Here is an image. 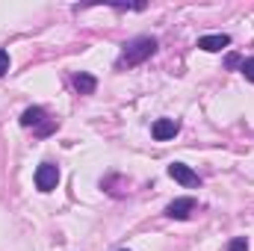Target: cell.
<instances>
[{"instance_id": "cell-1", "label": "cell", "mask_w": 254, "mask_h": 251, "mask_svg": "<svg viewBox=\"0 0 254 251\" xmlns=\"http://www.w3.org/2000/svg\"><path fill=\"white\" fill-rule=\"evenodd\" d=\"M157 54V39L154 36H136V39H130L125 45V51H122V57H119V68H133V65L145 63V60H151Z\"/></svg>"}, {"instance_id": "cell-2", "label": "cell", "mask_w": 254, "mask_h": 251, "mask_svg": "<svg viewBox=\"0 0 254 251\" xmlns=\"http://www.w3.org/2000/svg\"><path fill=\"white\" fill-rule=\"evenodd\" d=\"M57 184H60V169L54 163H42L36 169V189L39 192H54Z\"/></svg>"}, {"instance_id": "cell-3", "label": "cell", "mask_w": 254, "mask_h": 251, "mask_svg": "<svg viewBox=\"0 0 254 251\" xmlns=\"http://www.w3.org/2000/svg\"><path fill=\"white\" fill-rule=\"evenodd\" d=\"M169 178L172 181H178V184H184V187H201V178L192 172L190 166H184V163H172L169 166Z\"/></svg>"}, {"instance_id": "cell-4", "label": "cell", "mask_w": 254, "mask_h": 251, "mask_svg": "<svg viewBox=\"0 0 254 251\" xmlns=\"http://www.w3.org/2000/svg\"><path fill=\"white\" fill-rule=\"evenodd\" d=\"M178 130H181V122H175V119H157L154 127H151V136L157 142H166V139H175Z\"/></svg>"}, {"instance_id": "cell-5", "label": "cell", "mask_w": 254, "mask_h": 251, "mask_svg": "<svg viewBox=\"0 0 254 251\" xmlns=\"http://www.w3.org/2000/svg\"><path fill=\"white\" fill-rule=\"evenodd\" d=\"M192 210H195V198H175V201L166 207V216L184 222V219H190L192 216Z\"/></svg>"}, {"instance_id": "cell-6", "label": "cell", "mask_w": 254, "mask_h": 251, "mask_svg": "<svg viewBox=\"0 0 254 251\" xmlns=\"http://www.w3.org/2000/svg\"><path fill=\"white\" fill-rule=\"evenodd\" d=\"M228 45H231V36H225V33H213V36H201L198 39V48L207 51V54H216V51H222Z\"/></svg>"}, {"instance_id": "cell-7", "label": "cell", "mask_w": 254, "mask_h": 251, "mask_svg": "<svg viewBox=\"0 0 254 251\" xmlns=\"http://www.w3.org/2000/svg\"><path fill=\"white\" fill-rule=\"evenodd\" d=\"M71 83H74V89H77L80 95H95V89H98V80H95L92 74H83V71H80V74H74V80H71Z\"/></svg>"}, {"instance_id": "cell-8", "label": "cell", "mask_w": 254, "mask_h": 251, "mask_svg": "<svg viewBox=\"0 0 254 251\" xmlns=\"http://www.w3.org/2000/svg\"><path fill=\"white\" fill-rule=\"evenodd\" d=\"M45 125V110L42 107H27L21 113V127H42Z\"/></svg>"}, {"instance_id": "cell-9", "label": "cell", "mask_w": 254, "mask_h": 251, "mask_svg": "<svg viewBox=\"0 0 254 251\" xmlns=\"http://www.w3.org/2000/svg\"><path fill=\"white\" fill-rule=\"evenodd\" d=\"M228 251H249V240H246V237L231 240V243H228Z\"/></svg>"}, {"instance_id": "cell-10", "label": "cell", "mask_w": 254, "mask_h": 251, "mask_svg": "<svg viewBox=\"0 0 254 251\" xmlns=\"http://www.w3.org/2000/svg\"><path fill=\"white\" fill-rule=\"evenodd\" d=\"M240 71L246 74V80H252V83H254V57H252V60H243Z\"/></svg>"}, {"instance_id": "cell-11", "label": "cell", "mask_w": 254, "mask_h": 251, "mask_svg": "<svg viewBox=\"0 0 254 251\" xmlns=\"http://www.w3.org/2000/svg\"><path fill=\"white\" fill-rule=\"evenodd\" d=\"M240 65H243V57L240 54H228L225 57V68H240Z\"/></svg>"}, {"instance_id": "cell-12", "label": "cell", "mask_w": 254, "mask_h": 251, "mask_svg": "<svg viewBox=\"0 0 254 251\" xmlns=\"http://www.w3.org/2000/svg\"><path fill=\"white\" fill-rule=\"evenodd\" d=\"M6 71H9V54H6V51L0 48V77H3Z\"/></svg>"}, {"instance_id": "cell-13", "label": "cell", "mask_w": 254, "mask_h": 251, "mask_svg": "<svg viewBox=\"0 0 254 251\" xmlns=\"http://www.w3.org/2000/svg\"><path fill=\"white\" fill-rule=\"evenodd\" d=\"M122 251H127V249H122Z\"/></svg>"}]
</instances>
